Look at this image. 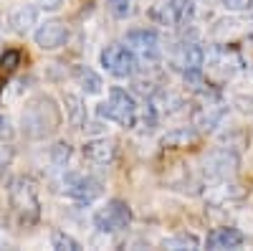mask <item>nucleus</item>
Here are the masks:
<instances>
[{
  "instance_id": "1",
  "label": "nucleus",
  "mask_w": 253,
  "mask_h": 251,
  "mask_svg": "<svg viewBox=\"0 0 253 251\" xmlns=\"http://www.w3.org/2000/svg\"><path fill=\"white\" fill-rule=\"evenodd\" d=\"M20 127L28 140H43L61 127V107L53 97L38 94L26 101L23 114H20Z\"/></svg>"
},
{
  "instance_id": "2",
  "label": "nucleus",
  "mask_w": 253,
  "mask_h": 251,
  "mask_svg": "<svg viewBox=\"0 0 253 251\" xmlns=\"http://www.w3.org/2000/svg\"><path fill=\"white\" fill-rule=\"evenodd\" d=\"M8 201L13 213L23 221V223H36L41 216V201H38V191L36 183L31 178H13L8 183Z\"/></svg>"
},
{
  "instance_id": "3",
  "label": "nucleus",
  "mask_w": 253,
  "mask_h": 251,
  "mask_svg": "<svg viewBox=\"0 0 253 251\" xmlns=\"http://www.w3.org/2000/svg\"><path fill=\"white\" fill-rule=\"evenodd\" d=\"M96 112H99L101 119L117 122L119 127H134V124H137V112H139V107H137L134 97L126 92V89L112 87L107 101H101Z\"/></svg>"
},
{
  "instance_id": "4",
  "label": "nucleus",
  "mask_w": 253,
  "mask_h": 251,
  "mask_svg": "<svg viewBox=\"0 0 253 251\" xmlns=\"http://www.w3.org/2000/svg\"><path fill=\"white\" fill-rule=\"evenodd\" d=\"M251 36H253V18L243 13L218 18L213 28H210V41L215 46H236L248 41Z\"/></svg>"
},
{
  "instance_id": "5",
  "label": "nucleus",
  "mask_w": 253,
  "mask_h": 251,
  "mask_svg": "<svg viewBox=\"0 0 253 251\" xmlns=\"http://www.w3.org/2000/svg\"><path fill=\"white\" fill-rule=\"evenodd\" d=\"M132 221V208L126 201L122 198H112L107 201L99 211L94 213V226L99 228L101 234H117V231H124Z\"/></svg>"
},
{
  "instance_id": "6",
  "label": "nucleus",
  "mask_w": 253,
  "mask_h": 251,
  "mask_svg": "<svg viewBox=\"0 0 253 251\" xmlns=\"http://www.w3.org/2000/svg\"><path fill=\"white\" fill-rule=\"evenodd\" d=\"M101 66L107 69L117 79H129L137 71V53L126 46V44H112L101 51L99 56Z\"/></svg>"
},
{
  "instance_id": "7",
  "label": "nucleus",
  "mask_w": 253,
  "mask_h": 251,
  "mask_svg": "<svg viewBox=\"0 0 253 251\" xmlns=\"http://www.w3.org/2000/svg\"><path fill=\"white\" fill-rule=\"evenodd\" d=\"M63 193H66L69 198H74V201H79V203H91L104 193V185L94 175L69 170L66 175H63Z\"/></svg>"
},
{
  "instance_id": "8",
  "label": "nucleus",
  "mask_w": 253,
  "mask_h": 251,
  "mask_svg": "<svg viewBox=\"0 0 253 251\" xmlns=\"http://www.w3.org/2000/svg\"><path fill=\"white\" fill-rule=\"evenodd\" d=\"M193 15L190 0H155L150 8V20L157 26H182Z\"/></svg>"
},
{
  "instance_id": "9",
  "label": "nucleus",
  "mask_w": 253,
  "mask_h": 251,
  "mask_svg": "<svg viewBox=\"0 0 253 251\" xmlns=\"http://www.w3.org/2000/svg\"><path fill=\"white\" fill-rule=\"evenodd\" d=\"M243 69L241 56L233 51V46H215L213 53H205V74L220 76V79H233Z\"/></svg>"
},
{
  "instance_id": "10",
  "label": "nucleus",
  "mask_w": 253,
  "mask_h": 251,
  "mask_svg": "<svg viewBox=\"0 0 253 251\" xmlns=\"http://www.w3.org/2000/svg\"><path fill=\"white\" fill-rule=\"evenodd\" d=\"M177 66L185 76L187 84H203L205 79V49L200 44H185L180 49V56H177Z\"/></svg>"
},
{
  "instance_id": "11",
  "label": "nucleus",
  "mask_w": 253,
  "mask_h": 251,
  "mask_svg": "<svg viewBox=\"0 0 253 251\" xmlns=\"http://www.w3.org/2000/svg\"><path fill=\"white\" fill-rule=\"evenodd\" d=\"M36 46L38 49H43V51H58L61 46H66V41H69V28L66 23H61V20H43L36 33Z\"/></svg>"
},
{
  "instance_id": "12",
  "label": "nucleus",
  "mask_w": 253,
  "mask_h": 251,
  "mask_svg": "<svg viewBox=\"0 0 253 251\" xmlns=\"http://www.w3.org/2000/svg\"><path fill=\"white\" fill-rule=\"evenodd\" d=\"M124 41L134 53H139L144 58H157L160 56V36L152 28H132V31H126Z\"/></svg>"
},
{
  "instance_id": "13",
  "label": "nucleus",
  "mask_w": 253,
  "mask_h": 251,
  "mask_svg": "<svg viewBox=\"0 0 253 251\" xmlns=\"http://www.w3.org/2000/svg\"><path fill=\"white\" fill-rule=\"evenodd\" d=\"M117 142L109 140V137H99V140H89L84 145V157L94 165H112L117 160Z\"/></svg>"
},
{
  "instance_id": "14",
  "label": "nucleus",
  "mask_w": 253,
  "mask_h": 251,
  "mask_svg": "<svg viewBox=\"0 0 253 251\" xmlns=\"http://www.w3.org/2000/svg\"><path fill=\"white\" fill-rule=\"evenodd\" d=\"M246 241V236L233 226H223V228H213L205 239L208 249H238Z\"/></svg>"
},
{
  "instance_id": "15",
  "label": "nucleus",
  "mask_w": 253,
  "mask_h": 251,
  "mask_svg": "<svg viewBox=\"0 0 253 251\" xmlns=\"http://www.w3.org/2000/svg\"><path fill=\"white\" fill-rule=\"evenodd\" d=\"M223 114H225V104H223V101H208V104H203V107L198 109V114H195V127H198V132L213 130L215 124L223 119Z\"/></svg>"
},
{
  "instance_id": "16",
  "label": "nucleus",
  "mask_w": 253,
  "mask_h": 251,
  "mask_svg": "<svg viewBox=\"0 0 253 251\" xmlns=\"http://www.w3.org/2000/svg\"><path fill=\"white\" fill-rule=\"evenodd\" d=\"M8 23H10V28H13L15 33L31 31V26L38 23V8H36V5H28V3L13 8L10 15H8Z\"/></svg>"
},
{
  "instance_id": "17",
  "label": "nucleus",
  "mask_w": 253,
  "mask_h": 251,
  "mask_svg": "<svg viewBox=\"0 0 253 251\" xmlns=\"http://www.w3.org/2000/svg\"><path fill=\"white\" fill-rule=\"evenodd\" d=\"M236 167V155L233 152H213L205 165V173H210V178H228V173H233Z\"/></svg>"
},
{
  "instance_id": "18",
  "label": "nucleus",
  "mask_w": 253,
  "mask_h": 251,
  "mask_svg": "<svg viewBox=\"0 0 253 251\" xmlns=\"http://www.w3.org/2000/svg\"><path fill=\"white\" fill-rule=\"evenodd\" d=\"M198 137H200L198 127H177L162 137V145L165 148H172V150H180V148H187V145H195Z\"/></svg>"
},
{
  "instance_id": "19",
  "label": "nucleus",
  "mask_w": 253,
  "mask_h": 251,
  "mask_svg": "<svg viewBox=\"0 0 253 251\" xmlns=\"http://www.w3.org/2000/svg\"><path fill=\"white\" fill-rule=\"evenodd\" d=\"M74 76H76V81L81 84V89L86 92V94H101V89H104V81H101V76L91 69V66H76L74 69Z\"/></svg>"
},
{
  "instance_id": "20",
  "label": "nucleus",
  "mask_w": 253,
  "mask_h": 251,
  "mask_svg": "<svg viewBox=\"0 0 253 251\" xmlns=\"http://www.w3.org/2000/svg\"><path fill=\"white\" fill-rule=\"evenodd\" d=\"M63 104H66V117L69 122L74 124V127H81L84 122H86V107H84V101L74 94H66V99H63Z\"/></svg>"
},
{
  "instance_id": "21",
  "label": "nucleus",
  "mask_w": 253,
  "mask_h": 251,
  "mask_svg": "<svg viewBox=\"0 0 253 251\" xmlns=\"http://www.w3.org/2000/svg\"><path fill=\"white\" fill-rule=\"evenodd\" d=\"M162 246H165V249H198V246H200V239H198L195 234L180 231V234H175V236H170V239H165Z\"/></svg>"
},
{
  "instance_id": "22",
  "label": "nucleus",
  "mask_w": 253,
  "mask_h": 251,
  "mask_svg": "<svg viewBox=\"0 0 253 251\" xmlns=\"http://www.w3.org/2000/svg\"><path fill=\"white\" fill-rule=\"evenodd\" d=\"M51 246L58 249V251H79L81 249V244L74 236H69L66 231H53L51 234Z\"/></svg>"
},
{
  "instance_id": "23",
  "label": "nucleus",
  "mask_w": 253,
  "mask_h": 251,
  "mask_svg": "<svg viewBox=\"0 0 253 251\" xmlns=\"http://www.w3.org/2000/svg\"><path fill=\"white\" fill-rule=\"evenodd\" d=\"M107 10L114 18H129L132 15V0H107Z\"/></svg>"
},
{
  "instance_id": "24",
  "label": "nucleus",
  "mask_w": 253,
  "mask_h": 251,
  "mask_svg": "<svg viewBox=\"0 0 253 251\" xmlns=\"http://www.w3.org/2000/svg\"><path fill=\"white\" fill-rule=\"evenodd\" d=\"M13 157H15V150L10 148V145H0V180L5 178L8 167L13 165Z\"/></svg>"
},
{
  "instance_id": "25",
  "label": "nucleus",
  "mask_w": 253,
  "mask_h": 251,
  "mask_svg": "<svg viewBox=\"0 0 253 251\" xmlns=\"http://www.w3.org/2000/svg\"><path fill=\"white\" fill-rule=\"evenodd\" d=\"M51 155H53V162L58 165V167H63L69 162V157H71V145L69 142H58L56 148L51 150Z\"/></svg>"
},
{
  "instance_id": "26",
  "label": "nucleus",
  "mask_w": 253,
  "mask_h": 251,
  "mask_svg": "<svg viewBox=\"0 0 253 251\" xmlns=\"http://www.w3.org/2000/svg\"><path fill=\"white\" fill-rule=\"evenodd\" d=\"M220 5L230 13H248L253 8V0H220Z\"/></svg>"
},
{
  "instance_id": "27",
  "label": "nucleus",
  "mask_w": 253,
  "mask_h": 251,
  "mask_svg": "<svg viewBox=\"0 0 253 251\" xmlns=\"http://www.w3.org/2000/svg\"><path fill=\"white\" fill-rule=\"evenodd\" d=\"M18 61H20L18 51H3V53H0V69H3V71H13L18 66Z\"/></svg>"
},
{
  "instance_id": "28",
  "label": "nucleus",
  "mask_w": 253,
  "mask_h": 251,
  "mask_svg": "<svg viewBox=\"0 0 253 251\" xmlns=\"http://www.w3.org/2000/svg\"><path fill=\"white\" fill-rule=\"evenodd\" d=\"M61 5H63V0H38L41 10H58Z\"/></svg>"
},
{
  "instance_id": "29",
  "label": "nucleus",
  "mask_w": 253,
  "mask_h": 251,
  "mask_svg": "<svg viewBox=\"0 0 253 251\" xmlns=\"http://www.w3.org/2000/svg\"><path fill=\"white\" fill-rule=\"evenodd\" d=\"M236 104H238L243 112H253V94H251V97H238Z\"/></svg>"
},
{
  "instance_id": "30",
  "label": "nucleus",
  "mask_w": 253,
  "mask_h": 251,
  "mask_svg": "<svg viewBox=\"0 0 253 251\" xmlns=\"http://www.w3.org/2000/svg\"><path fill=\"white\" fill-rule=\"evenodd\" d=\"M8 244H10V241H8V236H5L3 231H0V249H5Z\"/></svg>"
},
{
  "instance_id": "31",
  "label": "nucleus",
  "mask_w": 253,
  "mask_h": 251,
  "mask_svg": "<svg viewBox=\"0 0 253 251\" xmlns=\"http://www.w3.org/2000/svg\"><path fill=\"white\" fill-rule=\"evenodd\" d=\"M0 53H3V38H0Z\"/></svg>"
}]
</instances>
